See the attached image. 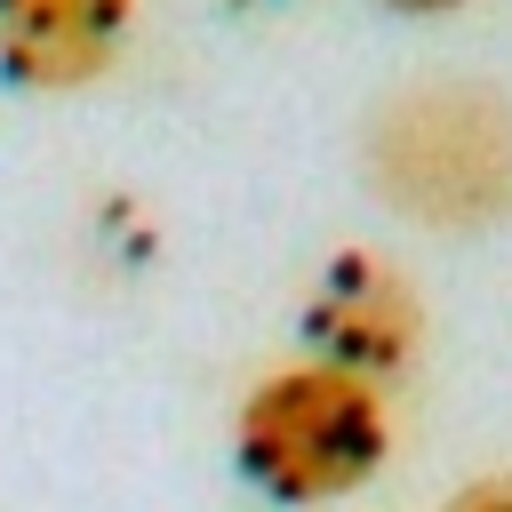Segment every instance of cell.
Returning <instances> with one entry per match:
<instances>
[{"instance_id": "obj_4", "label": "cell", "mask_w": 512, "mask_h": 512, "mask_svg": "<svg viewBox=\"0 0 512 512\" xmlns=\"http://www.w3.org/2000/svg\"><path fill=\"white\" fill-rule=\"evenodd\" d=\"M136 32V0H0V72L32 96L96 88Z\"/></svg>"}, {"instance_id": "obj_1", "label": "cell", "mask_w": 512, "mask_h": 512, "mask_svg": "<svg viewBox=\"0 0 512 512\" xmlns=\"http://www.w3.org/2000/svg\"><path fill=\"white\" fill-rule=\"evenodd\" d=\"M360 168L392 216L488 232L512 216V96L488 80H416L368 112Z\"/></svg>"}, {"instance_id": "obj_6", "label": "cell", "mask_w": 512, "mask_h": 512, "mask_svg": "<svg viewBox=\"0 0 512 512\" xmlns=\"http://www.w3.org/2000/svg\"><path fill=\"white\" fill-rule=\"evenodd\" d=\"M392 16H448V8H464V0H384Z\"/></svg>"}, {"instance_id": "obj_7", "label": "cell", "mask_w": 512, "mask_h": 512, "mask_svg": "<svg viewBox=\"0 0 512 512\" xmlns=\"http://www.w3.org/2000/svg\"><path fill=\"white\" fill-rule=\"evenodd\" d=\"M248 8H256V0H248Z\"/></svg>"}, {"instance_id": "obj_3", "label": "cell", "mask_w": 512, "mask_h": 512, "mask_svg": "<svg viewBox=\"0 0 512 512\" xmlns=\"http://www.w3.org/2000/svg\"><path fill=\"white\" fill-rule=\"evenodd\" d=\"M296 336H304V360H320V368L384 392L424 352V296H416V280L392 256L336 248L312 272L304 304H296Z\"/></svg>"}, {"instance_id": "obj_2", "label": "cell", "mask_w": 512, "mask_h": 512, "mask_svg": "<svg viewBox=\"0 0 512 512\" xmlns=\"http://www.w3.org/2000/svg\"><path fill=\"white\" fill-rule=\"evenodd\" d=\"M392 456V416L376 384H352L320 360H288L248 384L232 416V464L272 504H336L368 488Z\"/></svg>"}, {"instance_id": "obj_5", "label": "cell", "mask_w": 512, "mask_h": 512, "mask_svg": "<svg viewBox=\"0 0 512 512\" xmlns=\"http://www.w3.org/2000/svg\"><path fill=\"white\" fill-rule=\"evenodd\" d=\"M448 512H512V472H488V480L456 488V496H448Z\"/></svg>"}]
</instances>
